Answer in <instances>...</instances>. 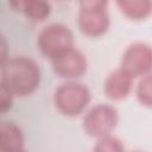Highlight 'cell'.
<instances>
[{"mask_svg":"<svg viewBox=\"0 0 152 152\" xmlns=\"http://www.w3.org/2000/svg\"><path fill=\"white\" fill-rule=\"evenodd\" d=\"M42 71L39 64L26 56L8 58L1 68L0 81L14 96L25 97L33 94L40 84Z\"/></svg>","mask_w":152,"mask_h":152,"instance_id":"obj_1","label":"cell"},{"mask_svg":"<svg viewBox=\"0 0 152 152\" xmlns=\"http://www.w3.org/2000/svg\"><path fill=\"white\" fill-rule=\"evenodd\" d=\"M91 93L89 88L75 81L62 83L53 93V104L56 109L66 118L82 115L89 107Z\"/></svg>","mask_w":152,"mask_h":152,"instance_id":"obj_2","label":"cell"},{"mask_svg":"<svg viewBox=\"0 0 152 152\" xmlns=\"http://www.w3.org/2000/svg\"><path fill=\"white\" fill-rule=\"evenodd\" d=\"M119 124V112L109 103H97L84 112L82 127L86 134L96 139L115 131Z\"/></svg>","mask_w":152,"mask_h":152,"instance_id":"obj_3","label":"cell"},{"mask_svg":"<svg viewBox=\"0 0 152 152\" xmlns=\"http://www.w3.org/2000/svg\"><path fill=\"white\" fill-rule=\"evenodd\" d=\"M37 45L43 56L51 59L61 52L75 46L74 33L61 23H52L42 28L37 38Z\"/></svg>","mask_w":152,"mask_h":152,"instance_id":"obj_4","label":"cell"},{"mask_svg":"<svg viewBox=\"0 0 152 152\" xmlns=\"http://www.w3.org/2000/svg\"><path fill=\"white\" fill-rule=\"evenodd\" d=\"M120 69L128 74L133 80H138L151 74L152 69V50L151 46L142 42L129 44L122 53Z\"/></svg>","mask_w":152,"mask_h":152,"instance_id":"obj_5","label":"cell"},{"mask_svg":"<svg viewBox=\"0 0 152 152\" xmlns=\"http://www.w3.org/2000/svg\"><path fill=\"white\" fill-rule=\"evenodd\" d=\"M53 72L66 81H75L81 78L88 69V61L86 55L72 46L56 57L50 59Z\"/></svg>","mask_w":152,"mask_h":152,"instance_id":"obj_6","label":"cell"},{"mask_svg":"<svg viewBox=\"0 0 152 152\" xmlns=\"http://www.w3.org/2000/svg\"><path fill=\"white\" fill-rule=\"evenodd\" d=\"M77 25L80 31L89 38H99L104 36L110 27V17L107 10L103 11H82L77 15Z\"/></svg>","mask_w":152,"mask_h":152,"instance_id":"obj_7","label":"cell"},{"mask_svg":"<svg viewBox=\"0 0 152 152\" xmlns=\"http://www.w3.org/2000/svg\"><path fill=\"white\" fill-rule=\"evenodd\" d=\"M133 78L122 69L113 70L103 84L104 95L112 101H122L127 99L133 90Z\"/></svg>","mask_w":152,"mask_h":152,"instance_id":"obj_8","label":"cell"},{"mask_svg":"<svg viewBox=\"0 0 152 152\" xmlns=\"http://www.w3.org/2000/svg\"><path fill=\"white\" fill-rule=\"evenodd\" d=\"M8 5L14 12L24 14L32 23L45 21L52 12L49 0H8Z\"/></svg>","mask_w":152,"mask_h":152,"instance_id":"obj_9","label":"cell"},{"mask_svg":"<svg viewBox=\"0 0 152 152\" xmlns=\"http://www.w3.org/2000/svg\"><path fill=\"white\" fill-rule=\"evenodd\" d=\"M25 150V134L19 125L0 120V152H21Z\"/></svg>","mask_w":152,"mask_h":152,"instance_id":"obj_10","label":"cell"},{"mask_svg":"<svg viewBox=\"0 0 152 152\" xmlns=\"http://www.w3.org/2000/svg\"><path fill=\"white\" fill-rule=\"evenodd\" d=\"M119 11L132 21H144L152 12V0H115Z\"/></svg>","mask_w":152,"mask_h":152,"instance_id":"obj_11","label":"cell"},{"mask_svg":"<svg viewBox=\"0 0 152 152\" xmlns=\"http://www.w3.org/2000/svg\"><path fill=\"white\" fill-rule=\"evenodd\" d=\"M135 97L142 107L151 108V106H152V78H151V74L138 78V83L135 87Z\"/></svg>","mask_w":152,"mask_h":152,"instance_id":"obj_12","label":"cell"},{"mask_svg":"<svg viewBox=\"0 0 152 152\" xmlns=\"http://www.w3.org/2000/svg\"><path fill=\"white\" fill-rule=\"evenodd\" d=\"M124 150V141L113 133L96 138V142L94 145V151L96 152H122Z\"/></svg>","mask_w":152,"mask_h":152,"instance_id":"obj_13","label":"cell"},{"mask_svg":"<svg viewBox=\"0 0 152 152\" xmlns=\"http://www.w3.org/2000/svg\"><path fill=\"white\" fill-rule=\"evenodd\" d=\"M13 102H14V95L0 81V115L6 114L12 109Z\"/></svg>","mask_w":152,"mask_h":152,"instance_id":"obj_14","label":"cell"},{"mask_svg":"<svg viewBox=\"0 0 152 152\" xmlns=\"http://www.w3.org/2000/svg\"><path fill=\"white\" fill-rule=\"evenodd\" d=\"M109 0H78L80 10L82 11H103L107 10Z\"/></svg>","mask_w":152,"mask_h":152,"instance_id":"obj_15","label":"cell"},{"mask_svg":"<svg viewBox=\"0 0 152 152\" xmlns=\"http://www.w3.org/2000/svg\"><path fill=\"white\" fill-rule=\"evenodd\" d=\"M10 58V44L7 38L0 33V69Z\"/></svg>","mask_w":152,"mask_h":152,"instance_id":"obj_16","label":"cell"},{"mask_svg":"<svg viewBox=\"0 0 152 152\" xmlns=\"http://www.w3.org/2000/svg\"><path fill=\"white\" fill-rule=\"evenodd\" d=\"M57 1H66V0H57Z\"/></svg>","mask_w":152,"mask_h":152,"instance_id":"obj_17","label":"cell"}]
</instances>
